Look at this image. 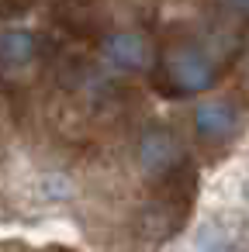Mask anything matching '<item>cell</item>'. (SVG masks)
I'll return each instance as SVG.
<instances>
[{"label": "cell", "instance_id": "6da1fadb", "mask_svg": "<svg viewBox=\"0 0 249 252\" xmlns=\"http://www.w3.org/2000/svg\"><path fill=\"white\" fill-rule=\"evenodd\" d=\"M166 76L180 94H201L214 83V66L201 49H173L166 56Z\"/></svg>", "mask_w": 249, "mask_h": 252}, {"label": "cell", "instance_id": "7a4b0ae2", "mask_svg": "<svg viewBox=\"0 0 249 252\" xmlns=\"http://www.w3.org/2000/svg\"><path fill=\"white\" fill-rule=\"evenodd\" d=\"M101 49H104V59L111 66L128 69V73H142L152 63V49L139 32H111Z\"/></svg>", "mask_w": 249, "mask_h": 252}, {"label": "cell", "instance_id": "3957f363", "mask_svg": "<svg viewBox=\"0 0 249 252\" xmlns=\"http://www.w3.org/2000/svg\"><path fill=\"white\" fill-rule=\"evenodd\" d=\"M235 125H239V114L228 100H204V104L194 107V128L211 142L228 138L235 131Z\"/></svg>", "mask_w": 249, "mask_h": 252}, {"label": "cell", "instance_id": "277c9868", "mask_svg": "<svg viewBox=\"0 0 249 252\" xmlns=\"http://www.w3.org/2000/svg\"><path fill=\"white\" fill-rule=\"evenodd\" d=\"M177 159H180V145H177V138L170 131L152 128V131L142 135V142H139V162H142L145 173H166Z\"/></svg>", "mask_w": 249, "mask_h": 252}, {"label": "cell", "instance_id": "5b68a950", "mask_svg": "<svg viewBox=\"0 0 249 252\" xmlns=\"http://www.w3.org/2000/svg\"><path fill=\"white\" fill-rule=\"evenodd\" d=\"M38 52V38L32 32H0V66L18 69L28 66Z\"/></svg>", "mask_w": 249, "mask_h": 252}, {"label": "cell", "instance_id": "8992f818", "mask_svg": "<svg viewBox=\"0 0 249 252\" xmlns=\"http://www.w3.org/2000/svg\"><path fill=\"white\" fill-rule=\"evenodd\" d=\"M228 4H232L235 11H242V14H249V0H228Z\"/></svg>", "mask_w": 249, "mask_h": 252}]
</instances>
